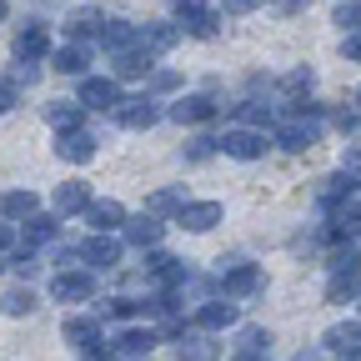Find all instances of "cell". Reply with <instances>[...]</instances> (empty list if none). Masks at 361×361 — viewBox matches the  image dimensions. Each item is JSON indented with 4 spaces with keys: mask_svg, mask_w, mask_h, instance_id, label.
<instances>
[{
    "mask_svg": "<svg viewBox=\"0 0 361 361\" xmlns=\"http://www.w3.org/2000/svg\"><path fill=\"white\" fill-rule=\"evenodd\" d=\"M316 111H322V106H296V116L276 126V146L281 151H306V146L322 141V121H316Z\"/></svg>",
    "mask_w": 361,
    "mask_h": 361,
    "instance_id": "1",
    "label": "cell"
},
{
    "mask_svg": "<svg viewBox=\"0 0 361 361\" xmlns=\"http://www.w3.org/2000/svg\"><path fill=\"white\" fill-rule=\"evenodd\" d=\"M75 101H80L85 111H116V101H121V80H116V75H80Z\"/></svg>",
    "mask_w": 361,
    "mask_h": 361,
    "instance_id": "2",
    "label": "cell"
},
{
    "mask_svg": "<svg viewBox=\"0 0 361 361\" xmlns=\"http://www.w3.org/2000/svg\"><path fill=\"white\" fill-rule=\"evenodd\" d=\"M221 216H226V206L221 201H180V211H176V226L180 231H216L221 226Z\"/></svg>",
    "mask_w": 361,
    "mask_h": 361,
    "instance_id": "3",
    "label": "cell"
},
{
    "mask_svg": "<svg viewBox=\"0 0 361 361\" xmlns=\"http://www.w3.org/2000/svg\"><path fill=\"white\" fill-rule=\"evenodd\" d=\"M51 296H56L61 306L90 301V296H96V276H90V271H66V266H61V276L51 281Z\"/></svg>",
    "mask_w": 361,
    "mask_h": 361,
    "instance_id": "4",
    "label": "cell"
},
{
    "mask_svg": "<svg viewBox=\"0 0 361 361\" xmlns=\"http://www.w3.org/2000/svg\"><path fill=\"white\" fill-rule=\"evenodd\" d=\"M216 146H221L226 156H236V161H256V156H266V130L241 126V130H226Z\"/></svg>",
    "mask_w": 361,
    "mask_h": 361,
    "instance_id": "5",
    "label": "cell"
},
{
    "mask_svg": "<svg viewBox=\"0 0 361 361\" xmlns=\"http://www.w3.org/2000/svg\"><path fill=\"white\" fill-rule=\"evenodd\" d=\"M116 121H121L126 130H151V126L161 121V106H156L151 96H130V101L121 96V101H116Z\"/></svg>",
    "mask_w": 361,
    "mask_h": 361,
    "instance_id": "6",
    "label": "cell"
},
{
    "mask_svg": "<svg viewBox=\"0 0 361 361\" xmlns=\"http://www.w3.org/2000/svg\"><path fill=\"white\" fill-rule=\"evenodd\" d=\"M161 236H166V226H161V216H151V211L121 221V241H126V246H161Z\"/></svg>",
    "mask_w": 361,
    "mask_h": 361,
    "instance_id": "7",
    "label": "cell"
},
{
    "mask_svg": "<svg viewBox=\"0 0 361 361\" xmlns=\"http://www.w3.org/2000/svg\"><path fill=\"white\" fill-rule=\"evenodd\" d=\"M80 261L90 266V271H111L116 261H121V236H111V231H96L85 246H80Z\"/></svg>",
    "mask_w": 361,
    "mask_h": 361,
    "instance_id": "8",
    "label": "cell"
},
{
    "mask_svg": "<svg viewBox=\"0 0 361 361\" xmlns=\"http://www.w3.org/2000/svg\"><path fill=\"white\" fill-rule=\"evenodd\" d=\"M216 286H221V296H256L261 291V271L256 266H231V271H226L221 266V276H216Z\"/></svg>",
    "mask_w": 361,
    "mask_h": 361,
    "instance_id": "9",
    "label": "cell"
},
{
    "mask_svg": "<svg viewBox=\"0 0 361 361\" xmlns=\"http://www.w3.org/2000/svg\"><path fill=\"white\" fill-rule=\"evenodd\" d=\"M111 56H116V75H121V80H141V75H151V66H156V51H146L141 40L126 45V51H111Z\"/></svg>",
    "mask_w": 361,
    "mask_h": 361,
    "instance_id": "10",
    "label": "cell"
},
{
    "mask_svg": "<svg viewBox=\"0 0 361 361\" xmlns=\"http://www.w3.org/2000/svg\"><path fill=\"white\" fill-rule=\"evenodd\" d=\"M11 51H16V61H30V66H35L45 51H51V35H45V25H40V20H30V25H20V30H16Z\"/></svg>",
    "mask_w": 361,
    "mask_h": 361,
    "instance_id": "11",
    "label": "cell"
},
{
    "mask_svg": "<svg viewBox=\"0 0 361 361\" xmlns=\"http://www.w3.org/2000/svg\"><path fill=\"white\" fill-rule=\"evenodd\" d=\"M96 151H101V146H96V135H90V130H80V126L61 130V141H56V156H61V161H75V166H85Z\"/></svg>",
    "mask_w": 361,
    "mask_h": 361,
    "instance_id": "12",
    "label": "cell"
},
{
    "mask_svg": "<svg viewBox=\"0 0 361 361\" xmlns=\"http://www.w3.org/2000/svg\"><path fill=\"white\" fill-rule=\"evenodd\" d=\"M191 322H196L201 331H226V326H236V322H241V311L231 306V296H226V301H201Z\"/></svg>",
    "mask_w": 361,
    "mask_h": 361,
    "instance_id": "13",
    "label": "cell"
},
{
    "mask_svg": "<svg viewBox=\"0 0 361 361\" xmlns=\"http://www.w3.org/2000/svg\"><path fill=\"white\" fill-rule=\"evenodd\" d=\"M322 346L331 356H346V361H361V322H341L322 336Z\"/></svg>",
    "mask_w": 361,
    "mask_h": 361,
    "instance_id": "14",
    "label": "cell"
},
{
    "mask_svg": "<svg viewBox=\"0 0 361 361\" xmlns=\"http://www.w3.org/2000/svg\"><path fill=\"white\" fill-rule=\"evenodd\" d=\"M51 71H61V75H85V71H90V45H85V40H66L61 51H51Z\"/></svg>",
    "mask_w": 361,
    "mask_h": 361,
    "instance_id": "15",
    "label": "cell"
},
{
    "mask_svg": "<svg viewBox=\"0 0 361 361\" xmlns=\"http://www.w3.org/2000/svg\"><path fill=\"white\" fill-rule=\"evenodd\" d=\"M166 116H171L176 126H206V121L216 116V101H211V96H180Z\"/></svg>",
    "mask_w": 361,
    "mask_h": 361,
    "instance_id": "16",
    "label": "cell"
},
{
    "mask_svg": "<svg viewBox=\"0 0 361 361\" xmlns=\"http://www.w3.org/2000/svg\"><path fill=\"white\" fill-rule=\"evenodd\" d=\"M156 331H146V326H130V331H121L116 341H106L111 346V356H151L156 351Z\"/></svg>",
    "mask_w": 361,
    "mask_h": 361,
    "instance_id": "17",
    "label": "cell"
},
{
    "mask_svg": "<svg viewBox=\"0 0 361 361\" xmlns=\"http://www.w3.org/2000/svg\"><path fill=\"white\" fill-rule=\"evenodd\" d=\"M146 271H151L156 281H166V286H186V281H191V266H186V261H176V256H166V251H151Z\"/></svg>",
    "mask_w": 361,
    "mask_h": 361,
    "instance_id": "18",
    "label": "cell"
},
{
    "mask_svg": "<svg viewBox=\"0 0 361 361\" xmlns=\"http://www.w3.org/2000/svg\"><path fill=\"white\" fill-rule=\"evenodd\" d=\"M66 341L90 356V346H101V316H71V322H66Z\"/></svg>",
    "mask_w": 361,
    "mask_h": 361,
    "instance_id": "19",
    "label": "cell"
},
{
    "mask_svg": "<svg viewBox=\"0 0 361 361\" xmlns=\"http://www.w3.org/2000/svg\"><path fill=\"white\" fill-rule=\"evenodd\" d=\"M135 30H141V25H130V20H121V16H106L101 30H96V40L106 45V51H126V45H135Z\"/></svg>",
    "mask_w": 361,
    "mask_h": 361,
    "instance_id": "20",
    "label": "cell"
},
{
    "mask_svg": "<svg viewBox=\"0 0 361 361\" xmlns=\"http://www.w3.org/2000/svg\"><path fill=\"white\" fill-rule=\"evenodd\" d=\"M90 206V186L85 180H66V186H56V211L61 216H80Z\"/></svg>",
    "mask_w": 361,
    "mask_h": 361,
    "instance_id": "21",
    "label": "cell"
},
{
    "mask_svg": "<svg viewBox=\"0 0 361 361\" xmlns=\"http://www.w3.org/2000/svg\"><path fill=\"white\" fill-rule=\"evenodd\" d=\"M85 221L96 226V231H121L126 206H121V201H90V206H85Z\"/></svg>",
    "mask_w": 361,
    "mask_h": 361,
    "instance_id": "22",
    "label": "cell"
},
{
    "mask_svg": "<svg viewBox=\"0 0 361 361\" xmlns=\"http://www.w3.org/2000/svg\"><path fill=\"white\" fill-rule=\"evenodd\" d=\"M135 40H141L146 51H171V45L180 40V25H171V20H151L146 30H135Z\"/></svg>",
    "mask_w": 361,
    "mask_h": 361,
    "instance_id": "23",
    "label": "cell"
},
{
    "mask_svg": "<svg viewBox=\"0 0 361 361\" xmlns=\"http://www.w3.org/2000/svg\"><path fill=\"white\" fill-rule=\"evenodd\" d=\"M45 241H56V216H25V241H20V251H35V246H45Z\"/></svg>",
    "mask_w": 361,
    "mask_h": 361,
    "instance_id": "24",
    "label": "cell"
},
{
    "mask_svg": "<svg viewBox=\"0 0 361 361\" xmlns=\"http://www.w3.org/2000/svg\"><path fill=\"white\" fill-rule=\"evenodd\" d=\"M271 351V331L266 326H246L241 336H236V356L241 361H256V356H266Z\"/></svg>",
    "mask_w": 361,
    "mask_h": 361,
    "instance_id": "25",
    "label": "cell"
},
{
    "mask_svg": "<svg viewBox=\"0 0 361 361\" xmlns=\"http://www.w3.org/2000/svg\"><path fill=\"white\" fill-rule=\"evenodd\" d=\"M180 30H191L196 40H211V35L221 30V16L201 6V11H191V16H180Z\"/></svg>",
    "mask_w": 361,
    "mask_h": 361,
    "instance_id": "26",
    "label": "cell"
},
{
    "mask_svg": "<svg viewBox=\"0 0 361 361\" xmlns=\"http://www.w3.org/2000/svg\"><path fill=\"white\" fill-rule=\"evenodd\" d=\"M80 116H85V106H80V101H51V106H45V121H51L56 130L80 126Z\"/></svg>",
    "mask_w": 361,
    "mask_h": 361,
    "instance_id": "27",
    "label": "cell"
},
{
    "mask_svg": "<svg viewBox=\"0 0 361 361\" xmlns=\"http://www.w3.org/2000/svg\"><path fill=\"white\" fill-rule=\"evenodd\" d=\"M326 296H331V301H356V296H361V271H331Z\"/></svg>",
    "mask_w": 361,
    "mask_h": 361,
    "instance_id": "28",
    "label": "cell"
},
{
    "mask_svg": "<svg viewBox=\"0 0 361 361\" xmlns=\"http://www.w3.org/2000/svg\"><path fill=\"white\" fill-rule=\"evenodd\" d=\"M101 20H106L101 11H75V16L66 20V35H71V40H90V35L101 30Z\"/></svg>",
    "mask_w": 361,
    "mask_h": 361,
    "instance_id": "29",
    "label": "cell"
},
{
    "mask_svg": "<svg viewBox=\"0 0 361 361\" xmlns=\"http://www.w3.org/2000/svg\"><path fill=\"white\" fill-rule=\"evenodd\" d=\"M0 211H6V221H25L35 211V191H6L0 196Z\"/></svg>",
    "mask_w": 361,
    "mask_h": 361,
    "instance_id": "30",
    "label": "cell"
},
{
    "mask_svg": "<svg viewBox=\"0 0 361 361\" xmlns=\"http://www.w3.org/2000/svg\"><path fill=\"white\" fill-rule=\"evenodd\" d=\"M346 196H356V180H351V171H336L326 186H322V206H336V201H346Z\"/></svg>",
    "mask_w": 361,
    "mask_h": 361,
    "instance_id": "31",
    "label": "cell"
},
{
    "mask_svg": "<svg viewBox=\"0 0 361 361\" xmlns=\"http://www.w3.org/2000/svg\"><path fill=\"white\" fill-rule=\"evenodd\" d=\"M180 201H186V196H180L176 186H161V191H151L146 211H151V216H176V211H180Z\"/></svg>",
    "mask_w": 361,
    "mask_h": 361,
    "instance_id": "32",
    "label": "cell"
},
{
    "mask_svg": "<svg viewBox=\"0 0 361 361\" xmlns=\"http://www.w3.org/2000/svg\"><path fill=\"white\" fill-rule=\"evenodd\" d=\"M0 311H6V316H30L35 311V291H25V286L6 291V296H0Z\"/></svg>",
    "mask_w": 361,
    "mask_h": 361,
    "instance_id": "33",
    "label": "cell"
},
{
    "mask_svg": "<svg viewBox=\"0 0 361 361\" xmlns=\"http://www.w3.org/2000/svg\"><path fill=\"white\" fill-rule=\"evenodd\" d=\"M281 85H286V96H311V85H316V71H311V66H301V71H291Z\"/></svg>",
    "mask_w": 361,
    "mask_h": 361,
    "instance_id": "34",
    "label": "cell"
},
{
    "mask_svg": "<svg viewBox=\"0 0 361 361\" xmlns=\"http://www.w3.org/2000/svg\"><path fill=\"white\" fill-rule=\"evenodd\" d=\"M176 341H180V356H191V361H206V356H216V346H211L206 336H186V331H180Z\"/></svg>",
    "mask_w": 361,
    "mask_h": 361,
    "instance_id": "35",
    "label": "cell"
},
{
    "mask_svg": "<svg viewBox=\"0 0 361 361\" xmlns=\"http://www.w3.org/2000/svg\"><path fill=\"white\" fill-rule=\"evenodd\" d=\"M336 30H361V0H336Z\"/></svg>",
    "mask_w": 361,
    "mask_h": 361,
    "instance_id": "36",
    "label": "cell"
},
{
    "mask_svg": "<svg viewBox=\"0 0 361 361\" xmlns=\"http://www.w3.org/2000/svg\"><path fill=\"white\" fill-rule=\"evenodd\" d=\"M135 311H141V306H135L130 296H111V301L101 306V316H111V322H130V316H135Z\"/></svg>",
    "mask_w": 361,
    "mask_h": 361,
    "instance_id": "37",
    "label": "cell"
},
{
    "mask_svg": "<svg viewBox=\"0 0 361 361\" xmlns=\"http://www.w3.org/2000/svg\"><path fill=\"white\" fill-rule=\"evenodd\" d=\"M266 0H221V11L226 16H251V11H261Z\"/></svg>",
    "mask_w": 361,
    "mask_h": 361,
    "instance_id": "38",
    "label": "cell"
},
{
    "mask_svg": "<svg viewBox=\"0 0 361 361\" xmlns=\"http://www.w3.org/2000/svg\"><path fill=\"white\" fill-rule=\"evenodd\" d=\"M216 151H221V146H216V141H206V135H201V141H191V146H186V156H191V161H211Z\"/></svg>",
    "mask_w": 361,
    "mask_h": 361,
    "instance_id": "39",
    "label": "cell"
},
{
    "mask_svg": "<svg viewBox=\"0 0 361 361\" xmlns=\"http://www.w3.org/2000/svg\"><path fill=\"white\" fill-rule=\"evenodd\" d=\"M236 116H241V121H251V126H261V121H271V111H266L261 101H246V106H241Z\"/></svg>",
    "mask_w": 361,
    "mask_h": 361,
    "instance_id": "40",
    "label": "cell"
},
{
    "mask_svg": "<svg viewBox=\"0 0 361 361\" xmlns=\"http://www.w3.org/2000/svg\"><path fill=\"white\" fill-rule=\"evenodd\" d=\"M336 130L341 135H356L361 130V111H336Z\"/></svg>",
    "mask_w": 361,
    "mask_h": 361,
    "instance_id": "41",
    "label": "cell"
},
{
    "mask_svg": "<svg viewBox=\"0 0 361 361\" xmlns=\"http://www.w3.org/2000/svg\"><path fill=\"white\" fill-rule=\"evenodd\" d=\"M341 56H346V61H356V66H361V30H351V35H346V40H341Z\"/></svg>",
    "mask_w": 361,
    "mask_h": 361,
    "instance_id": "42",
    "label": "cell"
},
{
    "mask_svg": "<svg viewBox=\"0 0 361 361\" xmlns=\"http://www.w3.org/2000/svg\"><path fill=\"white\" fill-rule=\"evenodd\" d=\"M166 6H171L176 16H191V11H201V6H206V0H166Z\"/></svg>",
    "mask_w": 361,
    "mask_h": 361,
    "instance_id": "43",
    "label": "cell"
},
{
    "mask_svg": "<svg viewBox=\"0 0 361 361\" xmlns=\"http://www.w3.org/2000/svg\"><path fill=\"white\" fill-rule=\"evenodd\" d=\"M151 85H161V90H171V85H176V71H156V66H151Z\"/></svg>",
    "mask_w": 361,
    "mask_h": 361,
    "instance_id": "44",
    "label": "cell"
},
{
    "mask_svg": "<svg viewBox=\"0 0 361 361\" xmlns=\"http://www.w3.org/2000/svg\"><path fill=\"white\" fill-rule=\"evenodd\" d=\"M11 106H16V85L0 80V111H11Z\"/></svg>",
    "mask_w": 361,
    "mask_h": 361,
    "instance_id": "45",
    "label": "cell"
},
{
    "mask_svg": "<svg viewBox=\"0 0 361 361\" xmlns=\"http://www.w3.org/2000/svg\"><path fill=\"white\" fill-rule=\"evenodd\" d=\"M6 246H16V226H11V221H0V251H6Z\"/></svg>",
    "mask_w": 361,
    "mask_h": 361,
    "instance_id": "46",
    "label": "cell"
},
{
    "mask_svg": "<svg viewBox=\"0 0 361 361\" xmlns=\"http://www.w3.org/2000/svg\"><path fill=\"white\" fill-rule=\"evenodd\" d=\"M301 6H306V0H276V11H281V16H296Z\"/></svg>",
    "mask_w": 361,
    "mask_h": 361,
    "instance_id": "47",
    "label": "cell"
},
{
    "mask_svg": "<svg viewBox=\"0 0 361 361\" xmlns=\"http://www.w3.org/2000/svg\"><path fill=\"white\" fill-rule=\"evenodd\" d=\"M346 171H361V151H351V156H346Z\"/></svg>",
    "mask_w": 361,
    "mask_h": 361,
    "instance_id": "48",
    "label": "cell"
},
{
    "mask_svg": "<svg viewBox=\"0 0 361 361\" xmlns=\"http://www.w3.org/2000/svg\"><path fill=\"white\" fill-rule=\"evenodd\" d=\"M356 111H361V85H356Z\"/></svg>",
    "mask_w": 361,
    "mask_h": 361,
    "instance_id": "49",
    "label": "cell"
},
{
    "mask_svg": "<svg viewBox=\"0 0 361 361\" xmlns=\"http://www.w3.org/2000/svg\"><path fill=\"white\" fill-rule=\"evenodd\" d=\"M0 20H6V0H0Z\"/></svg>",
    "mask_w": 361,
    "mask_h": 361,
    "instance_id": "50",
    "label": "cell"
}]
</instances>
